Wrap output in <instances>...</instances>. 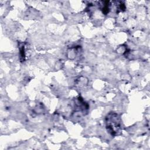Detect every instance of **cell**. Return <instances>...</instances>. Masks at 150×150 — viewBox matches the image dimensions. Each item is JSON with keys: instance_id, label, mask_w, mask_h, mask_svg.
<instances>
[{"instance_id": "1", "label": "cell", "mask_w": 150, "mask_h": 150, "mask_svg": "<svg viewBox=\"0 0 150 150\" xmlns=\"http://www.w3.org/2000/svg\"><path fill=\"white\" fill-rule=\"evenodd\" d=\"M106 127L108 131L112 135L118 134L121 127L120 119L118 115L114 112H111L106 117Z\"/></svg>"}]
</instances>
